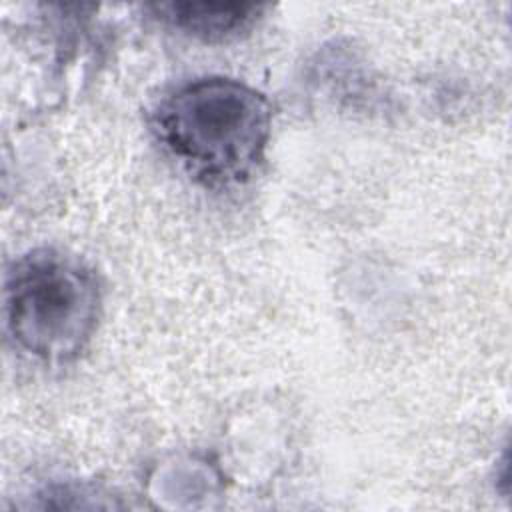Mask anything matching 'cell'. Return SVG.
<instances>
[{
	"label": "cell",
	"instance_id": "obj_3",
	"mask_svg": "<svg viewBox=\"0 0 512 512\" xmlns=\"http://www.w3.org/2000/svg\"><path fill=\"white\" fill-rule=\"evenodd\" d=\"M262 8L254 2H168L156 6L166 22L204 40H222L242 32Z\"/></svg>",
	"mask_w": 512,
	"mask_h": 512
},
{
	"label": "cell",
	"instance_id": "obj_2",
	"mask_svg": "<svg viewBox=\"0 0 512 512\" xmlns=\"http://www.w3.org/2000/svg\"><path fill=\"white\" fill-rule=\"evenodd\" d=\"M100 304L96 274L76 256L32 250L6 272V328L20 350L44 362H66L84 350Z\"/></svg>",
	"mask_w": 512,
	"mask_h": 512
},
{
	"label": "cell",
	"instance_id": "obj_1",
	"mask_svg": "<svg viewBox=\"0 0 512 512\" xmlns=\"http://www.w3.org/2000/svg\"><path fill=\"white\" fill-rule=\"evenodd\" d=\"M268 100L252 86L204 76L172 90L154 110L162 146L198 180L236 184L262 162L270 138Z\"/></svg>",
	"mask_w": 512,
	"mask_h": 512
}]
</instances>
